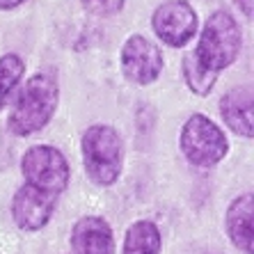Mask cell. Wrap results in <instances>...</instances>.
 I'll use <instances>...</instances> for the list:
<instances>
[{"mask_svg":"<svg viewBox=\"0 0 254 254\" xmlns=\"http://www.w3.org/2000/svg\"><path fill=\"white\" fill-rule=\"evenodd\" d=\"M197 25H199V18H197L195 7L186 0H167L156 7L151 16L154 35L172 48L186 46L197 35Z\"/></svg>","mask_w":254,"mask_h":254,"instance_id":"cell-6","label":"cell"},{"mask_svg":"<svg viewBox=\"0 0 254 254\" xmlns=\"http://www.w3.org/2000/svg\"><path fill=\"white\" fill-rule=\"evenodd\" d=\"M243 48V35L241 25L236 18L225 9H218L206 18V23L201 28L199 42H197L195 55L204 66L220 73L229 64H234Z\"/></svg>","mask_w":254,"mask_h":254,"instance_id":"cell-3","label":"cell"},{"mask_svg":"<svg viewBox=\"0 0 254 254\" xmlns=\"http://www.w3.org/2000/svg\"><path fill=\"white\" fill-rule=\"evenodd\" d=\"M21 172L28 186H35L51 195H60L71 179V167L64 154L48 144L30 147L21 158Z\"/></svg>","mask_w":254,"mask_h":254,"instance_id":"cell-5","label":"cell"},{"mask_svg":"<svg viewBox=\"0 0 254 254\" xmlns=\"http://www.w3.org/2000/svg\"><path fill=\"white\" fill-rule=\"evenodd\" d=\"M55 206H58V195L23 184L12 197V218L18 229L39 231L53 218Z\"/></svg>","mask_w":254,"mask_h":254,"instance_id":"cell-8","label":"cell"},{"mask_svg":"<svg viewBox=\"0 0 254 254\" xmlns=\"http://www.w3.org/2000/svg\"><path fill=\"white\" fill-rule=\"evenodd\" d=\"M73 254H115V234L106 218L85 215L71 227Z\"/></svg>","mask_w":254,"mask_h":254,"instance_id":"cell-9","label":"cell"},{"mask_svg":"<svg viewBox=\"0 0 254 254\" xmlns=\"http://www.w3.org/2000/svg\"><path fill=\"white\" fill-rule=\"evenodd\" d=\"M238 7H241L243 12H245V16H252V0H238Z\"/></svg>","mask_w":254,"mask_h":254,"instance_id":"cell-17","label":"cell"},{"mask_svg":"<svg viewBox=\"0 0 254 254\" xmlns=\"http://www.w3.org/2000/svg\"><path fill=\"white\" fill-rule=\"evenodd\" d=\"M23 73H25V62L18 55L7 53L0 58V110L5 108L12 89L21 83Z\"/></svg>","mask_w":254,"mask_h":254,"instance_id":"cell-14","label":"cell"},{"mask_svg":"<svg viewBox=\"0 0 254 254\" xmlns=\"http://www.w3.org/2000/svg\"><path fill=\"white\" fill-rule=\"evenodd\" d=\"M23 2H28V0H0V9H16V7H21Z\"/></svg>","mask_w":254,"mask_h":254,"instance_id":"cell-16","label":"cell"},{"mask_svg":"<svg viewBox=\"0 0 254 254\" xmlns=\"http://www.w3.org/2000/svg\"><path fill=\"white\" fill-rule=\"evenodd\" d=\"M122 71L130 83L151 85L163 71V53L142 35H130L122 46Z\"/></svg>","mask_w":254,"mask_h":254,"instance_id":"cell-7","label":"cell"},{"mask_svg":"<svg viewBox=\"0 0 254 254\" xmlns=\"http://www.w3.org/2000/svg\"><path fill=\"white\" fill-rule=\"evenodd\" d=\"M218 76L215 71H211L208 66H204L199 62V58L195 55V51L186 53L184 58V80L190 87V92H195L197 96H206L211 94L213 85L218 83Z\"/></svg>","mask_w":254,"mask_h":254,"instance_id":"cell-13","label":"cell"},{"mask_svg":"<svg viewBox=\"0 0 254 254\" xmlns=\"http://www.w3.org/2000/svg\"><path fill=\"white\" fill-rule=\"evenodd\" d=\"M163 238L160 229L151 220H137L126 229L122 254H160Z\"/></svg>","mask_w":254,"mask_h":254,"instance_id":"cell-12","label":"cell"},{"mask_svg":"<svg viewBox=\"0 0 254 254\" xmlns=\"http://www.w3.org/2000/svg\"><path fill=\"white\" fill-rule=\"evenodd\" d=\"M80 154L89 181L101 188L117 184L124 167V140L110 124H94L83 133Z\"/></svg>","mask_w":254,"mask_h":254,"instance_id":"cell-2","label":"cell"},{"mask_svg":"<svg viewBox=\"0 0 254 254\" xmlns=\"http://www.w3.org/2000/svg\"><path fill=\"white\" fill-rule=\"evenodd\" d=\"M83 5L87 12L96 14V16H110L124 7V0H83Z\"/></svg>","mask_w":254,"mask_h":254,"instance_id":"cell-15","label":"cell"},{"mask_svg":"<svg viewBox=\"0 0 254 254\" xmlns=\"http://www.w3.org/2000/svg\"><path fill=\"white\" fill-rule=\"evenodd\" d=\"M254 201L252 192L236 197L229 204L225 213V229L229 241L234 243V248L241 250L245 254H252L254 250Z\"/></svg>","mask_w":254,"mask_h":254,"instance_id":"cell-10","label":"cell"},{"mask_svg":"<svg viewBox=\"0 0 254 254\" xmlns=\"http://www.w3.org/2000/svg\"><path fill=\"white\" fill-rule=\"evenodd\" d=\"M179 147L188 163L197 167H213L229 151L225 130L215 122H211L204 115H192L186 119L181 135H179Z\"/></svg>","mask_w":254,"mask_h":254,"instance_id":"cell-4","label":"cell"},{"mask_svg":"<svg viewBox=\"0 0 254 254\" xmlns=\"http://www.w3.org/2000/svg\"><path fill=\"white\" fill-rule=\"evenodd\" d=\"M204 254H220V252H204Z\"/></svg>","mask_w":254,"mask_h":254,"instance_id":"cell-18","label":"cell"},{"mask_svg":"<svg viewBox=\"0 0 254 254\" xmlns=\"http://www.w3.org/2000/svg\"><path fill=\"white\" fill-rule=\"evenodd\" d=\"M220 115L236 135L252 137L254 135V113H252V89L234 87L220 99Z\"/></svg>","mask_w":254,"mask_h":254,"instance_id":"cell-11","label":"cell"},{"mask_svg":"<svg viewBox=\"0 0 254 254\" xmlns=\"http://www.w3.org/2000/svg\"><path fill=\"white\" fill-rule=\"evenodd\" d=\"M60 101V85L51 73H35L23 85L12 113L7 117V130L18 137L35 135L51 122Z\"/></svg>","mask_w":254,"mask_h":254,"instance_id":"cell-1","label":"cell"}]
</instances>
